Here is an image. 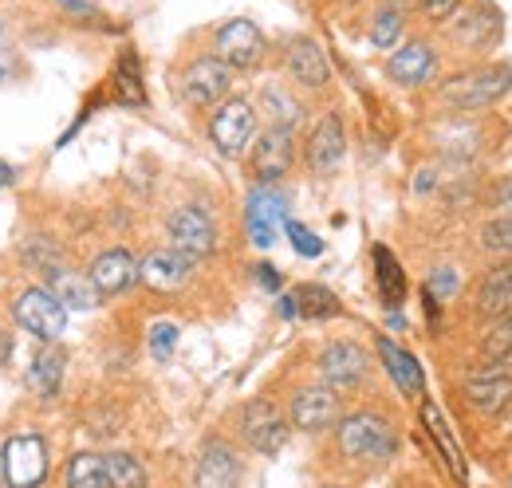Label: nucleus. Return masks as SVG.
Wrapping results in <instances>:
<instances>
[{"label": "nucleus", "mask_w": 512, "mask_h": 488, "mask_svg": "<svg viewBox=\"0 0 512 488\" xmlns=\"http://www.w3.org/2000/svg\"><path fill=\"white\" fill-rule=\"evenodd\" d=\"M64 351L56 343H44L32 363H28V386L36 398H56L60 394V382H64Z\"/></svg>", "instance_id": "nucleus-24"}, {"label": "nucleus", "mask_w": 512, "mask_h": 488, "mask_svg": "<svg viewBox=\"0 0 512 488\" xmlns=\"http://www.w3.org/2000/svg\"><path fill=\"white\" fill-rule=\"evenodd\" d=\"M335 441H339V453H343V457H351V461H367V465L394 457V449H398V433H394V426L386 422L383 414H371V410H363V414H347V418L339 422Z\"/></svg>", "instance_id": "nucleus-1"}, {"label": "nucleus", "mask_w": 512, "mask_h": 488, "mask_svg": "<svg viewBox=\"0 0 512 488\" xmlns=\"http://www.w3.org/2000/svg\"><path fill=\"white\" fill-rule=\"evenodd\" d=\"M233 87V71L213 56H201L182 71V95L190 107H217Z\"/></svg>", "instance_id": "nucleus-10"}, {"label": "nucleus", "mask_w": 512, "mask_h": 488, "mask_svg": "<svg viewBox=\"0 0 512 488\" xmlns=\"http://www.w3.org/2000/svg\"><path fill=\"white\" fill-rule=\"evenodd\" d=\"M292 307H296V315H304V319H331V315L343 311L339 296H335L331 288H323V284H300V288L292 292Z\"/></svg>", "instance_id": "nucleus-27"}, {"label": "nucleus", "mask_w": 512, "mask_h": 488, "mask_svg": "<svg viewBox=\"0 0 512 488\" xmlns=\"http://www.w3.org/2000/svg\"><path fill=\"white\" fill-rule=\"evenodd\" d=\"M260 107H264V115L272 119V126H284V130H296V122L304 119L300 99L288 95L280 83H268V87L260 91Z\"/></svg>", "instance_id": "nucleus-28"}, {"label": "nucleus", "mask_w": 512, "mask_h": 488, "mask_svg": "<svg viewBox=\"0 0 512 488\" xmlns=\"http://www.w3.org/2000/svg\"><path fill=\"white\" fill-rule=\"evenodd\" d=\"M477 311L485 319H493V323L512 315V264H497V268H489L481 276V284H477Z\"/></svg>", "instance_id": "nucleus-22"}, {"label": "nucleus", "mask_w": 512, "mask_h": 488, "mask_svg": "<svg viewBox=\"0 0 512 488\" xmlns=\"http://www.w3.org/2000/svg\"><path fill=\"white\" fill-rule=\"evenodd\" d=\"M379 359H383L386 374L394 378V386L402 390V394H410V398H418L422 390H426V374H422V366L414 363V355L406 351V347H398L394 339H386V335H379Z\"/></svg>", "instance_id": "nucleus-21"}, {"label": "nucleus", "mask_w": 512, "mask_h": 488, "mask_svg": "<svg viewBox=\"0 0 512 488\" xmlns=\"http://www.w3.org/2000/svg\"><path fill=\"white\" fill-rule=\"evenodd\" d=\"M465 398L481 414H501L512 402V370H485L465 382Z\"/></svg>", "instance_id": "nucleus-20"}, {"label": "nucleus", "mask_w": 512, "mask_h": 488, "mask_svg": "<svg viewBox=\"0 0 512 488\" xmlns=\"http://www.w3.org/2000/svg\"><path fill=\"white\" fill-rule=\"evenodd\" d=\"M418 4H422V12H426L434 24H442V20H449V16L457 12L461 0H418Z\"/></svg>", "instance_id": "nucleus-39"}, {"label": "nucleus", "mask_w": 512, "mask_h": 488, "mask_svg": "<svg viewBox=\"0 0 512 488\" xmlns=\"http://www.w3.org/2000/svg\"><path fill=\"white\" fill-rule=\"evenodd\" d=\"M288 433H292V422L268 398H253L241 410V437L253 445L256 453H264V457H276L288 445Z\"/></svg>", "instance_id": "nucleus-5"}, {"label": "nucleus", "mask_w": 512, "mask_h": 488, "mask_svg": "<svg viewBox=\"0 0 512 488\" xmlns=\"http://www.w3.org/2000/svg\"><path fill=\"white\" fill-rule=\"evenodd\" d=\"M67 488H111L107 481V465L99 453H75L64 469Z\"/></svg>", "instance_id": "nucleus-30"}, {"label": "nucleus", "mask_w": 512, "mask_h": 488, "mask_svg": "<svg viewBox=\"0 0 512 488\" xmlns=\"http://www.w3.org/2000/svg\"><path fill=\"white\" fill-rule=\"evenodd\" d=\"M166 237H170V248L182 252L186 260H205V256H213V248H217V225H213V217H209L205 209L186 205V209L170 213Z\"/></svg>", "instance_id": "nucleus-7"}, {"label": "nucleus", "mask_w": 512, "mask_h": 488, "mask_svg": "<svg viewBox=\"0 0 512 488\" xmlns=\"http://www.w3.org/2000/svg\"><path fill=\"white\" fill-rule=\"evenodd\" d=\"M343 154H347V130H343V119L339 115H323L308 138V166L327 178L343 166Z\"/></svg>", "instance_id": "nucleus-16"}, {"label": "nucleus", "mask_w": 512, "mask_h": 488, "mask_svg": "<svg viewBox=\"0 0 512 488\" xmlns=\"http://www.w3.org/2000/svg\"><path fill=\"white\" fill-rule=\"evenodd\" d=\"M209 138L225 158H241L256 142V107L249 99H225L209 119Z\"/></svg>", "instance_id": "nucleus-4"}, {"label": "nucleus", "mask_w": 512, "mask_h": 488, "mask_svg": "<svg viewBox=\"0 0 512 488\" xmlns=\"http://www.w3.org/2000/svg\"><path fill=\"white\" fill-rule=\"evenodd\" d=\"M422 422H426V429H430V437H434V441L442 445V453H446V465H449V469H453V477H457V481H465V465H461V449H457V441L449 437L446 418H442V414H438V410H434V406L426 402V406H422Z\"/></svg>", "instance_id": "nucleus-32"}, {"label": "nucleus", "mask_w": 512, "mask_h": 488, "mask_svg": "<svg viewBox=\"0 0 512 488\" xmlns=\"http://www.w3.org/2000/svg\"><path fill=\"white\" fill-rule=\"evenodd\" d=\"M103 465H107V481H111V488H146L150 485V473H146V465H142L134 453H107Z\"/></svg>", "instance_id": "nucleus-31"}, {"label": "nucleus", "mask_w": 512, "mask_h": 488, "mask_svg": "<svg viewBox=\"0 0 512 488\" xmlns=\"http://www.w3.org/2000/svg\"><path fill=\"white\" fill-rule=\"evenodd\" d=\"M237 481H241V461H237L233 445L221 437L205 441L197 469H193V488H237Z\"/></svg>", "instance_id": "nucleus-14"}, {"label": "nucleus", "mask_w": 512, "mask_h": 488, "mask_svg": "<svg viewBox=\"0 0 512 488\" xmlns=\"http://www.w3.org/2000/svg\"><path fill=\"white\" fill-rule=\"evenodd\" d=\"M288 229V237H292V248L300 252V256H320L323 252V241L308 229V225H300V221H288L284 225Z\"/></svg>", "instance_id": "nucleus-37"}, {"label": "nucleus", "mask_w": 512, "mask_h": 488, "mask_svg": "<svg viewBox=\"0 0 512 488\" xmlns=\"http://www.w3.org/2000/svg\"><path fill=\"white\" fill-rule=\"evenodd\" d=\"M174 347H178V327L174 323H154L150 327V351H154V359H170Z\"/></svg>", "instance_id": "nucleus-36"}, {"label": "nucleus", "mask_w": 512, "mask_h": 488, "mask_svg": "<svg viewBox=\"0 0 512 488\" xmlns=\"http://www.w3.org/2000/svg\"><path fill=\"white\" fill-rule=\"evenodd\" d=\"M115 95L123 107H142L146 103V87H142V63L138 56L123 48V56L115 63Z\"/></svg>", "instance_id": "nucleus-29"}, {"label": "nucleus", "mask_w": 512, "mask_h": 488, "mask_svg": "<svg viewBox=\"0 0 512 488\" xmlns=\"http://www.w3.org/2000/svg\"><path fill=\"white\" fill-rule=\"evenodd\" d=\"M375 284H379V296L383 304L394 311L406 300V272L398 264V256L386 248V244H375Z\"/></svg>", "instance_id": "nucleus-26"}, {"label": "nucleus", "mask_w": 512, "mask_h": 488, "mask_svg": "<svg viewBox=\"0 0 512 488\" xmlns=\"http://www.w3.org/2000/svg\"><path fill=\"white\" fill-rule=\"evenodd\" d=\"M434 48L426 44V40H410V44H402L390 60H386V75L398 83V87H422L430 75H434Z\"/></svg>", "instance_id": "nucleus-19"}, {"label": "nucleus", "mask_w": 512, "mask_h": 488, "mask_svg": "<svg viewBox=\"0 0 512 488\" xmlns=\"http://www.w3.org/2000/svg\"><path fill=\"white\" fill-rule=\"evenodd\" d=\"M512 91V67L497 63V67H481V71H465L453 75L449 83H442V103H449L453 111H481L501 103Z\"/></svg>", "instance_id": "nucleus-2"}, {"label": "nucleus", "mask_w": 512, "mask_h": 488, "mask_svg": "<svg viewBox=\"0 0 512 488\" xmlns=\"http://www.w3.org/2000/svg\"><path fill=\"white\" fill-rule=\"evenodd\" d=\"M296 158V134L284 126H268L260 138L253 142V174L260 185L280 182L292 170Z\"/></svg>", "instance_id": "nucleus-12"}, {"label": "nucleus", "mask_w": 512, "mask_h": 488, "mask_svg": "<svg viewBox=\"0 0 512 488\" xmlns=\"http://www.w3.org/2000/svg\"><path fill=\"white\" fill-rule=\"evenodd\" d=\"M245 221H249V233H253L256 248H268L276 241V229L284 221V197L268 185H256L249 193V205H245Z\"/></svg>", "instance_id": "nucleus-18"}, {"label": "nucleus", "mask_w": 512, "mask_h": 488, "mask_svg": "<svg viewBox=\"0 0 512 488\" xmlns=\"http://www.w3.org/2000/svg\"><path fill=\"white\" fill-rule=\"evenodd\" d=\"M264 52H268L264 32L245 16L221 24L213 36V60H221L229 71H253L256 63L264 60Z\"/></svg>", "instance_id": "nucleus-3"}, {"label": "nucleus", "mask_w": 512, "mask_h": 488, "mask_svg": "<svg viewBox=\"0 0 512 488\" xmlns=\"http://www.w3.org/2000/svg\"><path fill=\"white\" fill-rule=\"evenodd\" d=\"M8 355H12V335H8V327L0 323V363H8Z\"/></svg>", "instance_id": "nucleus-42"}, {"label": "nucleus", "mask_w": 512, "mask_h": 488, "mask_svg": "<svg viewBox=\"0 0 512 488\" xmlns=\"http://www.w3.org/2000/svg\"><path fill=\"white\" fill-rule=\"evenodd\" d=\"M453 288H457V276H453L449 268H438V272L430 276V284H426V292H430L434 300H446V296H453Z\"/></svg>", "instance_id": "nucleus-38"}, {"label": "nucleus", "mask_w": 512, "mask_h": 488, "mask_svg": "<svg viewBox=\"0 0 512 488\" xmlns=\"http://www.w3.org/2000/svg\"><path fill=\"white\" fill-rule=\"evenodd\" d=\"M87 280L95 284L99 296H123L127 288H134V280H138V260L130 256L127 248H107V252H99L91 260Z\"/></svg>", "instance_id": "nucleus-15"}, {"label": "nucleus", "mask_w": 512, "mask_h": 488, "mask_svg": "<svg viewBox=\"0 0 512 488\" xmlns=\"http://www.w3.org/2000/svg\"><path fill=\"white\" fill-rule=\"evenodd\" d=\"M48 292L56 296V304L64 307V311H91V307L99 304L95 284L87 276H79V272H67V268H52L48 272Z\"/></svg>", "instance_id": "nucleus-23"}, {"label": "nucleus", "mask_w": 512, "mask_h": 488, "mask_svg": "<svg viewBox=\"0 0 512 488\" xmlns=\"http://www.w3.org/2000/svg\"><path fill=\"white\" fill-rule=\"evenodd\" d=\"M367 370H371V359H367V351H363L359 343H351V339H335V343L323 347V355H320L323 386H331L335 394L359 386V382L367 378Z\"/></svg>", "instance_id": "nucleus-9"}, {"label": "nucleus", "mask_w": 512, "mask_h": 488, "mask_svg": "<svg viewBox=\"0 0 512 488\" xmlns=\"http://www.w3.org/2000/svg\"><path fill=\"white\" fill-rule=\"evenodd\" d=\"M284 67H288V75H292L300 87H312V91L327 87V79H331L327 56H323V48L312 40V36H296V40L288 44Z\"/></svg>", "instance_id": "nucleus-17"}, {"label": "nucleus", "mask_w": 512, "mask_h": 488, "mask_svg": "<svg viewBox=\"0 0 512 488\" xmlns=\"http://www.w3.org/2000/svg\"><path fill=\"white\" fill-rule=\"evenodd\" d=\"M67 12H75V16H91V4L87 0H60Z\"/></svg>", "instance_id": "nucleus-43"}, {"label": "nucleus", "mask_w": 512, "mask_h": 488, "mask_svg": "<svg viewBox=\"0 0 512 488\" xmlns=\"http://www.w3.org/2000/svg\"><path fill=\"white\" fill-rule=\"evenodd\" d=\"M501 32V12L493 4H481L473 12H465L457 24H453V36L465 44V48H489Z\"/></svg>", "instance_id": "nucleus-25"}, {"label": "nucleus", "mask_w": 512, "mask_h": 488, "mask_svg": "<svg viewBox=\"0 0 512 488\" xmlns=\"http://www.w3.org/2000/svg\"><path fill=\"white\" fill-rule=\"evenodd\" d=\"M398 36H402V12L390 4V8H383V12L375 16V24H371V44H375V48H394Z\"/></svg>", "instance_id": "nucleus-34"}, {"label": "nucleus", "mask_w": 512, "mask_h": 488, "mask_svg": "<svg viewBox=\"0 0 512 488\" xmlns=\"http://www.w3.org/2000/svg\"><path fill=\"white\" fill-rule=\"evenodd\" d=\"M481 244L493 248V252H509L512 256V217H497L481 229Z\"/></svg>", "instance_id": "nucleus-35"}, {"label": "nucleus", "mask_w": 512, "mask_h": 488, "mask_svg": "<svg viewBox=\"0 0 512 488\" xmlns=\"http://www.w3.org/2000/svg\"><path fill=\"white\" fill-rule=\"evenodd\" d=\"M339 414H343V402L331 386H304L292 394V414L288 422L304 433H323V429L339 426Z\"/></svg>", "instance_id": "nucleus-11"}, {"label": "nucleus", "mask_w": 512, "mask_h": 488, "mask_svg": "<svg viewBox=\"0 0 512 488\" xmlns=\"http://www.w3.org/2000/svg\"><path fill=\"white\" fill-rule=\"evenodd\" d=\"M485 359L489 363H505V359H512V315H505V319H497L493 323V331L485 335Z\"/></svg>", "instance_id": "nucleus-33"}, {"label": "nucleus", "mask_w": 512, "mask_h": 488, "mask_svg": "<svg viewBox=\"0 0 512 488\" xmlns=\"http://www.w3.org/2000/svg\"><path fill=\"white\" fill-rule=\"evenodd\" d=\"M12 315H16V323H20L28 335H36L40 343H56L67 327V311L56 304V296H52L48 288H28V292H20L16 304H12Z\"/></svg>", "instance_id": "nucleus-6"}, {"label": "nucleus", "mask_w": 512, "mask_h": 488, "mask_svg": "<svg viewBox=\"0 0 512 488\" xmlns=\"http://www.w3.org/2000/svg\"><path fill=\"white\" fill-rule=\"evenodd\" d=\"M497 205H501V209H505V213L512 217V178L501 185V193H497Z\"/></svg>", "instance_id": "nucleus-41"}, {"label": "nucleus", "mask_w": 512, "mask_h": 488, "mask_svg": "<svg viewBox=\"0 0 512 488\" xmlns=\"http://www.w3.org/2000/svg\"><path fill=\"white\" fill-rule=\"evenodd\" d=\"M12 182H16V166L12 162H0V189H8Z\"/></svg>", "instance_id": "nucleus-44"}, {"label": "nucleus", "mask_w": 512, "mask_h": 488, "mask_svg": "<svg viewBox=\"0 0 512 488\" xmlns=\"http://www.w3.org/2000/svg\"><path fill=\"white\" fill-rule=\"evenodd\" d=\"M193 272V260H186L182 252L174 248H154L138 260V280L150 288V292H182L186 280Z\"/></svg>", "instance_id": "nucleus-13"}, {"label": "nucleus", "mask_w": 512, "mask_h": 488, "mask_svg": "<svg viewBox=\"0 0 512 488\" xmlns=\"http://www.w3.org/2000/svg\"><path fill=\"white\" fill-rule=\"evenodd\" d=\"M4 477L12 488H36L48 477V441L36 433H20L4 445Z\"/></svg>", "instance_id": "nucleus-8"}, {"label": "nucleus", "mask_w": 512, "mask_h": 488, "mask_svg": "<svg viewBox=\"0 0 512 488\" xmlns=\"http://www.w3.org/2000/svg\"><path fill=\"white\" fill-rule=\"evenodd\" d=\"M256 280L268 288V292H280V272L272 264H256Z\"/></svg>", "instance_id": "nucleus-40"}]
</instances>
